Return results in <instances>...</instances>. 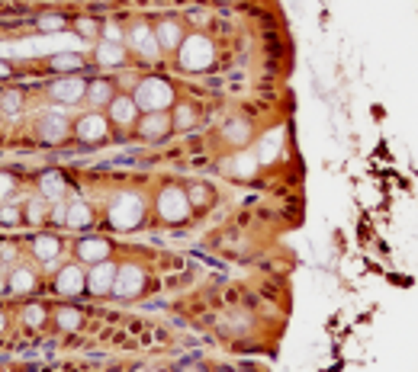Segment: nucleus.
<instances>
[{
	"mask_svg": "<svg viewBox=\"0 0 418 372\" xmlns=\"http://www.w3.org/2000/svg\"><path fill=\"white\" fill-rule=\"evenodd\" d=\"M107 218L113 228L119 232H132L139 225L145 222V202L142 196H135V193H119V196L109 199L107 206Z\"/></svg>",
	"mask_w": 418,
	"mask_h": 372,
	"instance_id": "1",
	"label": "nucleus"
},
{
	"mask_svg": "<svg viewBox=\"0 0 418 372\" xmlns=\"http://www.w3.org/2000/svg\"><path fill=\"white\" fill-rule=\"evenodd\" d=\"M132 99L139 103L142 113H164V109H171V103H174V90H171V83L161 81V77H145L142 83H135Z\"/></svg>",
	"mask_w": 418,
	"mask_h": 372,
	"instance_id": "2",
	"label": "nucleus"
},
{
	"mask_svg": "<svg viewBox=\"0 0 418 372\" xmlns=\"http://www.w3.org/2000/svg\"><path fill=\"white\" fill-rule=\"evenodd\" d=\"M155 212H158L161 222L167 225H180L190 218L193 206H190V196H187L184 186H164V190L158 193V199H155Z\"/></svg>",
	"mask_w": 418,
	"mask_h": 372,
	"instance_id": "3",
	"label": "nucleus"
},
{
	"mask_svg": "<svg viewBox=\"0 0 418 372\" xmlns=\"http://www.w3.org/2000/svg\"><path fill=\"white\" fill-rule=\"evenodd\" d=\"M177 51H180V67H184V71H206V67L216 61V45L203 33L187 35L184 45Z\"/></svg>",
	"mask_w": 418,
	"mask_h": 372,
	"instance_id": "4",
	"label": "nucleus"
},
{
	"mask_svg": "<svg viewBox=\"0 0 418 372\" xmlns=\"http://www.w3.org/2000/svg\"><path fill=\"white\" fill-rule=\"evenodd\" d=\"M75 135L81 145H100L109 135V119L103 113H84L75 122Z\"/></svg>",
	"mask_w": 418,
	"mask_h": 372,
	"instance_id": "5",
	"label": "nucleus"
},
{
	"mask_svg": "<svg viewBox=\"0 0 418 372\" xmlns=\"http://www.w3.org/2000/svg\"><path fill=\"white\" fill-rule=\"evenodd\" d=\"M125 42H129V49L135 51V55H142L145 61H155L161 55V45H158V35H155V29L145 23H135L129 33H125Z\"/></svg>",
	"mask_w": 418,
	"mask_h": 372,
	"instance_id": "6",
	"label": "nucleus"
},
{
	"mask_svg": "<svg viewBox=\"0 0 418 372\" xmlns=\"http://www.w3.org/2000/svg\"><path fill=\"white\" fill-rule=\"evenodd\" d=\"M145 289V270L139 264H123L116 270V282H113V296L116 298H135Z\"/></svg>",
	"mask_w": 418,
	"mask_h": 372,
	"instance_id": "7",
	"label": "nucleus"
},
{
	"mask_svg": "<svg viewBox=\"0 0 418 372\" xmlns=\"http://www.w3.org/2000/svg\"><path fill=\"white\" fill-rule=\"evenodd\" d=\"M135 132L142 135L145 141H161L174 132V122H171V113H142V119L135 122Z\"/></svg>",
	"mask_w": 418,
	"mask_h": 372,
	"instance_id": "8",
	"label": "nucleus"
},
{
	"mask_svg": "<svg viewBox=\"0 0 418 372\" xmlns=\"http://www.w3.org/2000/svg\"><path fill=\"white\" fill-rule=\"evenodd\" d=\"M107 113H109V122H116L119 129H129V125H135L142 119V109H139V103L129 93H116V97L109 99Z\"/></svg>",
	"mask_w": 418,
	"mask_h": 372,
	"instance_id": "9",
	"label": "nucleus"
},
{
	"mask_svg": "<svg viewBox=\"0 0 418 372\" xmlns=\"http://www.w3.org/2000/svg\"><path fill=\"white\" fill-rule=\"evenodd\" d=\"M116 264H109V260H103V264H93L91 270H87V292L91 296H109L113 292V282H116Z\"/></svg>",
	"mask_w": 418,
	"mask_h": 372,
	"instance_id": "10",
	"label": "nucleus"
},
{
	"mask_svg": "<svg viewBox=\"0 0 418 372\" xmlns=\"http://www.w3.org/2000/svg\"><path fill=\"white\" fill-rule=\"evenodd\" d=\"M84 286H87V273H84V266H77V264L61 266L59 276H55V292H59V296H81Z\"/></svg>",
	"mask_w": 418,
	"mask_h": 372,
	"instance_id": "11",
	"label": "nucleus"
},
{
	"mask_svg": "<svg viewBox=\"0 0 418 372\" xmlns=\"http://www.w3.org/2000/svg\"><path fill=\"white\" fill-rule=\"evenodd\" d=\"M155 35H158L161 51H177L180 45H184V39H187L184 26L177 23V19H161V23L155 26Z\"/></svg>",
	"mask_w": 418,
	"mask_h": 372,
	"instance_id": "12",
	"label": "nucleus"
},
{
	"mask_svg": "<svg viewBox=\"0 0 418 372\" xmlns=\"http://www.w3.org/2000/svg\"><path fill=\"white\" fill-rule=\"evenodd\" d=\"M52 97L59 103H77V99L87 97V83L81 77H65V81L52 83Z\"/></svg>",
	"mask_w": 418,
	"mask_h": 372,
	"instance_id": "13",
	"label": "nucleus"
},
{
	"mask_svg": "<svg viewBox=\"0 0 418 372\" xmlns=\"http://www.w3.org/2000/svg\"><path fill=\"white\" fill-rule=\"evenodd\" d=\"M77 257H81V264H103V260H109V241L103 238H84L81 244H77Z\"/></svg>",
	"mask_w": 418,
	"mask_h": 372,
	"instance_id": "14",
	"label": "nucleus"
},
{
	"mask_svg": "<svg viewBox=\"0 0 418 372\" xmlns=\"http://www.w3.org/2000/svg\"><path fill=\"white\" fill-rule=\"evenodd\" d=\"M68 132H71V129H68V122L59 113H52V116H45L39 122V138L45 141V145H61V141L68 138Z\"/></svg>",
	"mask_w": 418,
	"mask_h": 372,
	"instance_id": "15",
	"label": "nucleus"
},
{
	"mask_svg": "<svg viewBox=\"0 0 418 372\" xmlns=\"http://www.w3.org/2000/svg\"><path fill=\"white\" fill-rule=\"evenodd\" d=\"M93 58L100 67H123L125 65V45L123 42H100L93 49Z\"/></svg>",
	"mask_w": 418,
	"mask_h": 372,
	"instance_id": "16",
	"label": "nucleus"
},
{
	"mask_svg": "<svg viewBox=\"0 0 418 372\" xmlns=\"http://www.w3.org/2000/svg\"><path fill=\"white\" fill-rule=\"evenodd\" d=\"M65 190H68V180L59 170H49V174L39 177V196H45L49 202H59V199L65 196Z\"/></svg>",
	"mask_w": 418,
	"mask_h": 372,
	"instance_id": "17",
	"label": "nucleus"
},
{
	"mask_svg": "<svg viewBox=\"0 0 418 372\" xmlns=\"http://www.w3.org/2000/svg\"><path fill=\"white\" fill-rule=\"evenodd\" d=\"M33 254L39 257L42 264H49V270H55V260L61 254V241L52 238V234H42V238L33 241Z\"/></svg>",
	"mask_w": 418,
	"mask_h": 372,
	"instance_id": "18",
	"label": "nucleus"
},
{
	"mask_svg": "<svg viewBox=\"0 0 418 372\" xmlns=\"http://www.w3.org/2000/svg\"><path fill=\"white\" fill-rule=\"evenodd\" d=\"M91 222H93V209H91V202H84V199H75V202H68V218H65L68 228L81 232V228H87Z\"/></svg>",
	"mask_w": 418,
	"mask_h": 372,
	"instance_id": "19",
	"label": "nucleus"
},
{
	"mask_svg": "<svg viewBox=\"0 0 418 372\" xmlns=\"http://www.w3.org/2000/svg\"><path fill=\"white\" fill-rule=\"evenodd\" d=\"M280 148H284V135H280V132H268L264 138H261V145H258V161H261V164L277 161Z\"/></svg>",
	"mask_w": 418,
	"mask_h": 372,
	"instance_id": "20",
	"label": "nucleus"
},
{
	"mask_svg": "<svg viewBox=\"0 0 418 372\" xmlns=\"http://www.w3.org/2000/svg\"><path fill=\"white\" fill-rule=\"evenodd\" d=\"M222 135H226L229 145H235V148H245L251 141V125L245 122V119H232V122L222 129Z\"/></svg>",
	"mask_w": 418,
	"mask_h": 372,
	"instance_id": "21",
	"label": "nucleus"
},
{
	"mask_svg": "<svg viewBox=\"0 0 418 372\" xmlns=\"http://www.w3.org/2000/svg\"><path fill=\"white\" fill-rule=\"evenodd\" d=\"M113 97H116L113 81H91L87 83V99H91L93 106H109V99Z\"/></svg>",
	"mask_w": 418,
	"mask_h": 372,
	"instance_id": "22",
	"label": "nucleus"
},
{
	"mask_svg": "<svg viewBox=\"0 0 418 372\" xmlns=\"http://www.w3.org/2000/svg\"><path fill=\"white\" fill-rule=\"evenodd\" d=\"M33 289H36V273L26 270V266H17V270L10 273V292L26 296V292H33Z\"/></svg>",
	"mask_w": 418,
	"mask_h": 372,
	"instance_id": "23",
	"label": "nucleus"
},
{
	"mask_svg": "<svg viewBox=\"0 0 418 372\" xmlns=\"http://www.w3.org/2000/svg\"><path fill=\"white\" fill-rule=\"evenodd\" d=\"M258 164H261L258 154H254V157H251V154H238V157H235V164H229L226 170L232 177H251L254 170H258Z\"/></svg>",
	"mask_w": 418,
	"mask_h": 372,
	"instance_id": "24",
	"label": "nucleus"
},
{
	"mask_svg": "<svg viewBox=\"0 0 418 372\" xmlns=\"http://www.w3.org/2000/svg\"><path fill=\"white\" fill-rule=\"evenodd\" d=\"M55 324H59L61 331H77V327H81V312L71 305L59 308V312H55Z\"/></svg>",
	"mask_w": 418,
	"mask_h": 372,
	"instance_id": "25",
	"label": "nucleus"
},
{
	"mask_svg": "<svg viewBox=\"0 0 418 372\" xmlns=\"http://www.w3.org/2000/svg\"><path fill=\"white\" fill-rule=\"evenodd\" d=\"M171 122H174V129H193L196 125V113H193V106H187V103H180V106H174V116H171Z\"/></svg>",
	"mask_w": 418,
	"mask_h": 372,
	"instance_id": "26",
	"label": "nucleus"
},
{
	"mask_svg": "<svg viewBox=\"0 0 418 372\" xmlns=\"http://www.w3.org/2000/svg\"><path fill=\"white\" fill-rule=\"evenodd\" d=\"M45 202H49V199H45V196H39V199H29V206H26V218H29V222H45V218L52 216V212H49V206H45Z\"/></svg>",
	"mask_w": 418,
	"mask_h": 372,
	"instance_id": "27",
	"label": "nucleus"
},
{
	"mask_svg": "<svg viewBox=\"0 0 418 372\" xmlns=\"http://www.w3.org/2000/svg\"><path fill=\"white\" fill-rule=\"evenodd\" d=\"M187 196H190V206L193 209H200V206H206L209 199H212V193H209L203 183H190V186H187Z\"/></svg>",
	"mask_w": 418,
	"mask_h": 372,
	"instance_id": "28",
	"label": "nucleus"
},
{
	"mask_svg": "<svg viewBox=\"0 0 418 372\" xmlns=\"http://www.w3.org/2000/svg\"><path fill=\"white\" fill-rule=\"evenodd\" d=\"M39 29L42 33H61V29H65V17H59V13H45V17H39Z\"/></svg>",
	"mask_w": 418,
	"mask_h": 372,
	"instance_id": "29",
	"label": "nucleus"
},
{
	"mask_svg": "<svg viewBox=\"0 0 418 372\" xmlns=\"http://www.w3.org/2000/svg\"><path fill=\"white\" fill-rule=\"evenodd\" d=\"M23 321L29 324V327H42V321H45V308L42 305H26L23 308Z\"/></svg>",
	"mask_w": 418,
	"mask_h": 372,
	"instance_id": "30",
	"label": "nucleus"
},
{
	"mask_svg": "<svg viewBox=\"0 0 418 372\" xmlns=\"http://www.w3.org/2000/svg\"><path fill=\"white\" fill-rule=\"evenodd\" d=\"M0 106L7 109V113H20V106H23V93H20V90H3Z\"/></svg>",
	"mask_w": 418,
	"mask_h": 372,
	"instance_id": "31",
	"label": "nucleus"
},
{
	"mask_svg": "<svg viewBox=\"0 0 418 372\" xmlns=\"http://www.w3.org/2000/svg\"><path fill=\"white\" fill-rule=\"evenodd\" d=\"M52 67H55V71H77L81 58H77V55H59V58H52Z\"/></svg>",
	"mask_w": 418,
	"mask_h": 372,
	"instance_id": "32",
	"label": "nucleus"
},
{
	"mask_svg": "<svg viewBox=\"0 0 418 372\" xmlns=\"http://www.w3.org/2000/svg\"><path fill=\"white\" fill-rule=\"evenodd\" d=\"M65 218H68V206H65V202H55V206H52V216H49V222H55V225H65Z\"/></svg>",
	"mask_w": 418,
	"mask_h": 372,
	"instance_id": "33",
	"label": "nucleus"
},
{
	"mask_svg": "<svg viewBox=\"0 0 418 372\" xmlns=\"http://www.w3.org/2000/svg\"><path fill=\"white\" fill-rule=\"evenodd\" d=\"M17 190V180H13V177L10 174H0V199L3 196H10V193Z\"/></svg>",
	"mask_w": 418,
	"mask_h": 372,
	"instance_id": "34",
	"label": "nucleus"
},
{
	"mask_svg": "<svg viewBox=\"0 0 418 372\" xmlns=\"http://www.w3.org/2000/svg\"><path fill=\"white\" fill-rule=\"evenodd\" d=\"M77 33H81L84 39H91V35H97V23H93V19H77Z\"/></svg>",
	"mask_w": 418,
	"mask_h": 372,
	"instance_id": "35",
	"label": "nucleus"
},
{
	"mask_svg": "<svg viewBox=\"0 0 418 372\" xmlns=\"http://www.w3.org/2000/svg\"><path fill=\"white\" fill-rule=\"evenodd\" d=\"M0 222H3V225H17V222H20V212H17L13 206L0 209Z\"/></svg>",
	"mask_w": 418,
	"mask_h": 372,
	"instance_id": "36",
	"label": "nucleus"
},
{
	"mask_svg": "<svg viewBox=\"0 0 418 372\" xmlns=\"http://www.w3.org/2000/svg\"><path fill=\"white\" fill-rule=\"evenodd\" d=\"M103 42H123V33H119V26H103Z\"/></svg>",
	"mask_w": 418,
	"mask_h": 372,
	"instance_id": "37",
	"label": "nucleus"
},
{
	"mask_svg": "<svg viewBox=\"0 0 418 372\" xmlns=\"http://www.w3.org/2000/svg\"><path fill=\"white\" fill-rule=\"evenodd\" d=\"M3 327H7V314L0 312V331H3Z\"/></svg>",
	"mask_w": 418,
	"mask_h": 372,
	"instance_id": "38",
	"label": "nucleus"
},
{
	"mask_svg": "<svg viewBox=\"0 0 418 372\" xmlns=\"http://www.w3.org/2000/svg\"><path fill=\"white\" fill-rule=\"evenodd\" d=\"M0 74H7V67H3V65H0Z\"/></svg>",
	"mask_w": 418,
	"mask_h": 372,
	"instance_id": "39",
	"label": "nucleus"
},
{
	"mask_svg": "<svg viewBox=\"0 0 418 372\" xmlns=\"http://www.w3.org/2000/svg\"><path fill=\"white\" fill-rule=\"evenodd\" d=\"M187 372H200V369H187Z\"/></svg>",
	"mask_w": 418,
	"mask_h": 372,
	"instance_id": "40",
	"label": "nucleus"
}]
</instances>
